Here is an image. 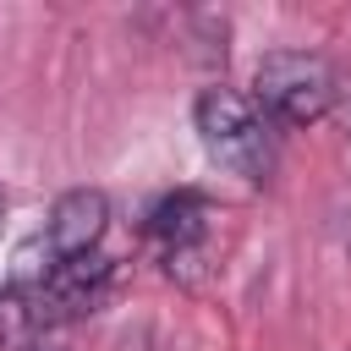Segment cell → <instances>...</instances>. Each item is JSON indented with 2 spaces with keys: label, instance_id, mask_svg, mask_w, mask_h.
Masks as SVG:
<instances>
[{
  "label": "cell",
  "instance_id": "obj_8",
  "mask_svg": "<svg viewBox=\"0 0 351 351\" xmlns=\"http://www.w3.org/2000/svg\"><path fill=\"white\" fill-rule=\"evenodd\" d=\"M27 351H71V346H66V335H60V329H44V335H38Z\"/></svg>",
  "mask_w": 351,
  "mask_h": 351
},
{
  "label": "cell",
  "instance_id": "obj_9",
  "mask_svg": "<svg viewBox=\"0 0 351 351\" xmlns=\"http://www.w3.org/2000/svg\"><path fill=\"white\" fill-rule=\"evenodd\" d=\"M0 225H5V192H0Z\"/></svg>",
  "mask_w": 351,
  "mask_h": 351
},
{
  "label": "cell",
  "instance_id": "obj_1",
  "mask_svg": "<svg viewBox=\"0 0 351 351\" xmlns=\"http://www.w3.org/2000/svg\"><path fill=\"white\" fill-rule=\"evenodd\" d=\"M192 132H197L203 154L219 170L241 176L247 186H269V176H274V126L263 121V110L241 88H225V82L203 88L192 99Z\"/></svg>",
  "mask_w": 351,
  "mask_h": 351
},
{
  "label": "cell",
  "instance_id": "obj_6",
  "mask_svg": "<svg viewBox=\"0 0 351 351\" xmlns=\"http://www.w3.org/2000/svg\"><path fill=\"white\" fill-rule=\"evenodd\" d=\"M38 335L44 329H38L27 285H0V351H27Z\"/></svg>",
  "mask_w": 351,
  "mask_h": 351
},
{
  "label": "cell",
  "instance_id": "obj_5",
  "mask_svg": "<svg viewBox=\"0 0 351 351\" xmlns=\"http://www.w3.org/2000/svg\"><path fill=\"white\" fill-rule=\"evenodd\" d=\"M110 230V197L104 186H66L44 219V252L49 263H77V258H93L99 241Z\"/></svg>",
  "mask_w": 351,
  "mask_h": 351
},
{
  "label": "cell",
  "instance_id": "obj_4",
  "mask_svg": "<svg viewBox=\"0 0 351 351\" xmlns=\"http://www.w3.org/2000/svg\"><path fill=\"white\" fill-rule=\"evenodd\" d=\"M208 219H214V203L203 192H170V197L154 203L148 241L159 247V263H165L170 280L197 285V269L208 258Z\"/></svg>",
  "mask_w": 351,
  "mask_h": 351
},
{
  "label": "cell",
  "instance_id": "obj_2",
  "mask_svg": "<svg viewBox=\"0 0 351 351\" xmlns=\"http://www.w3.org/2000/svg\"><path fill=\"white\" fill-rule=\"evenodd\" d=\"M335 66L318 49H269L252 66V104L263 110L269 126H318L335 110Z\"/></svg>",
  "mask_w": 351,
  "mask_h": 351
},
{
  "label": "cell",
  "instance_id": "obj_7",
  "mask_svg": "<svg viewBox=\"0 0 351 351\" xmlns=\"http://www.w3.org/2000/svg\"><path fill=\"white\" fill-rule=\"evenodd\" d=\"M115 351H159V340H154V329H148V324H132V329L115 340Z\"/></svg>",
  "mask_w": 351,
  "mask_h": 351
},
{
  "label": "cell",
  "instance_id": "obj_3",
  "mask_svg": "<svg viewBox=\"0 0 351 351\" xmlns=\"http://www.w3.org/2000/svg\"><path fill=\"white\" fill-rule=\"evenodd\" d=\"M110 285H115V263L104 252L77 258V263H44V274L27 285L38 329H66V324L99 313L104 296H110Z\"/></svg>",
  "mask_w": 351,
  "mask_h": 351
}]
</instances>
